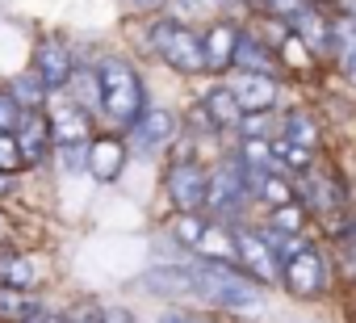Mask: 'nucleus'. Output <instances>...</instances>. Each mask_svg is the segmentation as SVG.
<instances>
[{"label":"nucleus","mask_w":356,"mask_h":323,"mask_svg":"<svg viewBox=\"0 0 356 323\" xmlns=\"http://www.w3.org/2000/svg\"><path fill=\"white\" fill-rule=\"evenodd\" d=\"M63 323H105V319H101V310L84 306V310H76V315H72V319H63Z\"/></svg>","instance_id":"29"},{"label":"nucleus","mask_w":356,"mask_h":323,"mask_svg":"<svg viewBox=\"0 0 356 323\" xmlns=\"http://www.w3.org/2000/svg\"><path fill=\"white\" fill-rule=\"evenodd\" d=\"M17 168H22V151H17L13 134H0V173H5V177H13Z\"/></svg>","instance_id":"24"},{"label":"nucleus","mask_w":356,"mask_h":323,"mask_svg":"<svg viewBox=\"0 0 356 323\" xmlns=\"http://www.w3.org/2000/svg\"><path fill=\"white\" fill-rule=\"evenodd\" d=\"M0 194H9V177L5 173H0Z\"/></svg>","instance_id":"33"},{"label":"nucleus","mask_w":356,"mask_h":323,"mask_svg":"<svg viewBox=\"0 0 356 323\" xmlns=\"http://www.w3.org/2000/svg\"><path fill=\"white\" fill-rule=\"evenodd\" d=\"M235 105L239 109H252V113H264L273 101H277V80L273 76H260V72H239L235 84H227Z\"/></svg>","instance_id":"11"},{"label":"nucleus","mask_w":356,"mask_h":323,"mask_svg":"<svg viewBox=\"0 0 356 323\" xmlns=\"http://www.w3.org/2000/svg\"><path fill=\"white\" fill-rule=\"evenodd\" d=\"M151 47H155V55H159L168 68L185 72V76L206 72V59H202V38H197L189 26L172 22V17H159V22L151 26Z\"/></svg>","instance_id":"3"},{"label":"nucleus","mask_w":356,"mask_h":323,"mask_svg":"<svg viewBox=\"0 0 356 323\" xmlns=\"http://www.w3.org/2000/svg\"><path fill=\"white\" fill-rule=\"evenodd\" d=\"M72 97V105L76 109H84V113H101V84H97V68H72V76H67V84H63Z\"/></svg>","instance_id":"16"},{"label":"nucleus","mask_w":356,"mask_h":323,"mask_svg":"<svg viewBox=\"0 0 356 323\" xmlns=\"http://www.w3.org/2000/svg\"><path fill=\"white\" fill-rule=\"evenodd\" d=\"M231 68H243V72H260V76H268L273 55H268L252 34H235V59H231Z\"/></svg>","instance_id":"19"},{"label":"nucleus","mask_w":356,"mask_h":323,"mask_svg":"<svg viewBox=\"0 0 356 323\" xmlns=\"http://www.w3.org/2000/svg\"><path fill=\"white\" fill-rule=\"evenodd\" d=\"M248 198V177H243V164H235V159H227V164H218V173L210 177L206 185V206L214 214H235Z\"/></svg>","instance_id":"6"},{"label":"nucleus","mask_w":356,"mask_h":323,"mask_svg":"<svg viewBox=\"0 0 356 323\" xmlns=\"http://www.w3.org/2000/svg\"><path fill=\"white\" fill-rule=\"evenodd\" d=\"M38 277H42V269L26 252H0V285H9V290H34Z\"/></svg>","instance_id":"15"},{"label":"nucleus","mask_w":356,"mask_h":323,"mask_svg":"<svg viewBox=\"0 0 356 323\" xmlns=\"http://www.w3.org/2000/svg\"><path fill=\"white\" fill-rule=\"evenodd\" d=\"M51 147H88V113L76 109L67 97L51 93Z\"/></svg>","instance_id":"7"},{"label":"nucleus","mask_w":356,"mask_h":323,"mask_svg":"<svg viewBox=\"0 0 356 323\" xmlns=\"http://www.w3.org/2000/svg\"><path fill=\"white\" fill-rule=\"evenodd\" d=\"M130 134H134V147H138L143 155L163 151V147L176 139V118H172L168 109H143L138 122L130 126Z\"/></svg>","instance_id":"10"},{"label":"nucleus","mask_w":356,"mask_h":323,"mask_svg":"<svg viewBox=\"0 0 356 323\" xmlns=\"http://www.w3.org/2000/svg\"><path fill=\"white\" fill-rule=\"evenodd\" d=\"M189 277H193V294L214 302V306L239 310V306H252L260 298L256 281L227 260H197V265H189Z\"/></svg>","instance_id":"2"},{"label":"nucleus","mask_w":356,"mask_h":323,"mask_svg":"<svg viewBox=\"0 0 356 323\" xmlns=\"http://www.w3.org/2000/svg\"><path fill=\"white\" fill-rule=\"evenodd\" d=\"M122 164H126V147H122L118 139H97V143H88V164H84V168H88L97 181H118Z\"/></svg>","instance_id":"13"},{"label":"nucleus","mask_w":356,"mask_h":323,"mask_svg":"<svg viewBox=\"0 0 356 323\" xmlns=\"http://www.w3.org/2000/svg\"><path fill=\"white\" fill-rule=\"evenodd\" d=\"M264 5H268L277 17H285L289 26H298V22L310 13V5H306V0H264Z\"/></svg>","instance_id":"23"},{"label":"nucleus","mask_w":356,"mask_h":323,"mask_svg":"<svg viewBox=\"0 0 356 323\" xmlns=\"http://www.w3.org/2000/svg\"><path fill=\"white\" fill-rule=\"evenodd\" d=\"M9 97H13V101L22 105V113H38V109L47 105V97H51V93H47V88L38 84V76L30 72V76H22V80H17V84L9 88Z\"/></svg>","instance_id":"22"},{"label":"nucleus","mask_w":356,"mask_h":323,"mask_svg":"<svg viewBox=\"0 0 356 323\" xmlns=\"http://www.w3.org/2000/svg\"><path fill=\"white\" fill-rule=\"evenodd\" d=\"M159 323H202L197 315H181V310H168V315H159Z\"/></svg>","instance_id":"30"},{"label":"nucleus","mask_w":356,"mask_h":323,"mask_svg":"<svg viewBox=\"0 0 356 323\" xmlns=\"http://www.w3.org/2000/svg\"><path fill=\"white\" fill-rule=\"evenodd\" d=\"M202 323H210V319H202Z\"/></svg>","instance_id":"35"},{"label":"nucleus","mask_w":356,"mask_h":323,"mask_svg":"<svg viewBox=\"0 0 356 323\" xmlns=\"http://www.w3.org/2000/svg\"><path fill=\"white\" fill-rule=\"evenodd\" d=\"M231 239H235V260L252 273V281H273L281 273V260H277V252H273V244L264 235H256V231H231Z\"/></svg>","instance_id":"8"},{"label":"nucleus","mask_w":356,"mask_h":323,"mask_svg":"<svg viewBox=\"0 0 356 323\" xmlns=\"http://www.w3.org/2000/svg\"><path fill=\"white\" fill-rule=\"evenodd\" d=\"M343 72H348V80L356 84V47H352V51H343Z\"/></svg>","instance_id":"31"},{"label":"nucleus","mask_w":356,"mask_h":323,"mask_svg":"<svg viewBox=\"0 0 356 323\" xmlns=\"http://www.w3.org/2000/svg\"><path fill=\"white\" fill-rule=\"evenodd\" d=\"M34 76L47 93H63V84L72 76V51L59 38H42L34 51Z\"/></svg>","instance_id":"9"},{"label":"nucleus","mask_w":356,"mask_h":323,"mask_svg":"<svg viewBox=\"0 0 356 323\" xmlns=\"http://www.w3.org/2000/svg\"><path fill=\"white\" fill-rule=\"evenodd\" d=\"M206 185H210V173L193 159H181V164L168 168V198L181 214H193L206 206Z\"/></svg>","instance_id":"5"},{"label":"nucleus","mask_w":356,"mask_h":323,"mask_svg":"<svg viewBox=\"0 0 356 323\" xmlns=\"http://www.w3.org/2000/svg\"><path fill=\"white\" fill-rule=\"evenodd\" d=\"M26 323H63V315H55V310H38V315L26 319Z\"/></svg>","instance_id":"32"},{"label":"nucleus","mask_w":356,"mask_h":323,"mask_svg":"<svg viewBox=\"0 0 356 323\" xmlns=\"http://www.w3.org/2000/svg\"><path fill=\"white\" fill-rule=\"evenodd\" d=\"M202 113L210 118V126L214 130H222V126H235L239 122V105H235V97H231V88H214L206 101H202Z\"/></svg>","instance_id":"20"},{"label":"nucleus","mask_w":356,"mask_h":323,"mask_svg":"<svg viewBox=\"0 0 356 323\" xmlns=\"http://www.w3.org/2000/svg\"><path fill=\"white\" fill-rule=\"evenodd\" d=\"M298 227H302V210H298V206H289V202H285V206H277V231L293 235Z\"/></svg>","instance_id":"26"},{"label":"nucleus","mask_w":356,"mask_h":323,"mask_svg":"<svg viewBox=\"0 0 356 323\" xmlns=\"http://www.w3.org/2000/svg\"><path fill=\"white\" fill-rule=\"evenodd\" d=\"M101 319H105V323H134V315H130V310H122V306L101 310Z\"/></svg>","instance_id":"28"},{"label":"nucleus","mask_w":356,"mask_h":323,"mask_svg":"<svg viewBox=\"0 0 356 323\" xmlns=\"http://www.w3.org/2000/svg\"><path fill=\"white\" fill-rule=\"evenodd\" d=\"M281 143H289V147H302V151H314L318 147V126H314V118L310 113H289L285 118V139Z\"/></svg>","instance_id":"21"},{"label":"nucleus","mask_w":356,"mask_h":323,"mask_svg":"<svg viewBox=\"0 0 356 323\" xmlns=\"http://www.w3.org/2000/svg\"><path fill=\"white\" fill-rule=\"evenodd\" d=\"M97 84H101V113H105L113 126H134L138 113L147 109L138 72H134L126 59L109 55V59L97 63Z\"/></svg>","instance_id":"1"},{"label":"nucleus","mask_w":356,"mask_h":323,"mask_svg":"<svg viewBox=\"0 0 356 323\" xmlns=\"http://www.w3.org/2000/svg\"><path fill=\"white\" fill-rule=\"evenodd\" d=\"M202 59H206V72H227L231 59H235V30L231 26H210L202 34Z\"/></svg>","instance_id":"14"},{"label":"nucleus","mask_w":356,"mask_h":323,"mask_svg":"<svg viewBox=\"0 0 356 323\" xmlns=\"http://www.w3.org/2000/svg\"><path fill=\"white\" fill-rule=\"evenodd\" d=\"M63 151V164L72 168V173H80L84 164H88V147H59Z\"/></svg>","instance_id":"27"},{"label":"nucleus","mask_w":356,"mask_h":323,"mask_svg":"<svg viewBox=\"0 0 356 323\" xmlns=\"http://www.w3.org/2000/svg\"><path fill=\"white\" fill-rule=\"evenodd\" d=\"M17 122H22V105L9 93H0V134H13Z\"/></svg>","instance_id":"25"},{"label":"nucleus","mask_w":356,"mask_h":323,"mask_svg":"<svg viewBox=\"0 0 356 323\" xmlns=\"http://www.w3.org/2000/svg\"><path fill=\"white\" fill-rule=\"evenodd\" d=\"M281 277L298 298H318L323 285H327L323 256L310 244H289V252H281Z\"/></svg>","instance_id":"4"},{"label":"nucleus","mask_w":356,"mask_h":323,"mask_svg":"<svg viewBox=\"0 0 356 323\" xmlns=\"http://www.w3.org/2000/svg\"><path fill=\"white\" fill-rule=\"evenodd\" d=\"M13 143L22 151V164H38V159L51 151V126L42 113H22L17 130H13Z\"/></svg>","instance_id":"12"},{"label":"nucleus","mask_w":356,"mask_h":323,"mask_svg":"<svg viewBox=\"0 0 356 323\" xmlns=\"http://www.w3.org/2000/svg\"><path fill=\"white\" fill-rule=\"evenodd\" d=\"M143 290H147V294H193V277H189V265L151 269V273L143 277Z\"/></svg>","instance_id":"17"},{"label":"nucleus","mask_w":356,"mask_h":323,"mask_svg":"<svg viewBox=\"0 0 356 323\" xmlns=\"http://www.w3.org/2000/svg\"><path fill=\"white\" fill-rule=\"evenodd\" d=\"M134 5H159V0H134Z\"/></svg>","instance_id":"34"},{"label":"nucleus","mask_w":356,"mask_h":323,"mask_svg":"<svg viewBox=\"0 0 356 323\" xmlns=\"http://www.w3.org/2000/svg\"><path fill=\"white\" fill-rule=\"evenodd\" d=\"M38 310H47L30 290H9V285H0V323H26L34 319Z\"/></svg>","instance_id":"18"}]
</instances>
